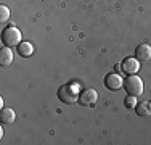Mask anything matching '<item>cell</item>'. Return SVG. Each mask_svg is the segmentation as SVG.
Listing matches in <instances>:
<instances>
[{
	"instance_id": "5b68a950",
	"label": "cell",
	"mask_w": 151,
	"mask_h": 145,
	"mask_svg": "<svg viewBox=\"0 0 151 145\" xmlns=\"http://www.w3.org/2000/svg\"><path fill=\"white\" fill-rule=\"evenodd\" d=\"M105 86L109 90H119L121 87H124V79L116 72H109L105 78Z\"/></svg>"
},
{
	"instance_id": "ba28073f",
	"label": "cell",
	"mask_w": 151,
	"mask_h": 145,
	"mask_svg": "<svg viewBox=\"0 0 151 145\" xmlns=\"http://www.w3.org/2000/svg\"><path fill=\"white\" fill-rule=\"evenodd\" d=\"M135 111H137V115H138V116H143V118H148V116H151V102L145 100V102L137 103Z\"/></svg>"
},
{
	"instance_id": "4fadbf2b",
	"label": "cell",
	"mask_w": 151,
	"mask_h": 145,
	"mask_svg": "<svg viewBox=\"0 0 151 145\" xmlns=\"http://www.w3.org/2000/svg\"><path fill=\"white\" fill-rule=\"evenodd\" d=\"M124 103H125V107H127V108H135L137 107V97L129 95L127 99L124 100Z\"/></svg>"
},
{
	"instance_id": "8992f818",
	"label": "cell",
	"mask_w": 151,
	"mask_h": 145,
	"mask_svg": "<svg viewBox=\"0 0 151 145\" xmlns=\"http://www.w3.org/2000/svg\"><path fill=\"white\" fill-rule=\"evenodd\" d=\"M121 70L125 72V74H135L137 71L140 70V63L137 58H125L121 65Z\"/></svg>"
},
{
	"instance_id": "7c38bea8",
	"label": "cell",
	"mask_w": 151,
	"mask_h": 145,
	"mask_svg": "<svg viewBox=\"0 0 151 145\" xmlns=\"http://www.w3.org/2000/svg\"><path fill=\"white\" fill-rule=\"evenodd\" d=\"M10 8L8 7H5V5H2L0 7V23H6V21H8V18H10Z\"/></svg>"
},
{
	"instance_id": "8fae6325",
	"label": "cell",
	"mask_w": 151,
	"mask_h": 145,
	"mask_svg": "<svg viewBox=\"0 0 151 145\" xmlns=\"http://www.w3.org/2000/svg\"><path fill=\"white\" fill-rule=\"evenodd\" d=\"M32 52H34V49H32V44H29V42H21L18 45V53L21 57H31Z\"/></svg>"
},
{
	"instance_id": "277c9868",
	"label": "cell",
	"mask_w": 151,
	"mask_h": 145,
	"mask_svg": "<svg viewBox=\"0 0 151 145\" xmlns=\"http://www.w3.org/2000/svg\"><path fill=\"white\" fill-rule=\"evenodd\" d=\"M96 100H98V92L95 89H85L79 95V103L82 107H93L96 103Z\"/></svg>"
},
{
	"instance_id": "7a4b0ae2",
	"label": "cell",
	"mask_w": 151,
	"mask_h": 145,
	"mask_svg": "<svg viewBox=\"0 0 151 145\" xmlns=\"http://www.w3.org/2000/svg\"><path fill=\"white\" fill-rule=\"evenodd\" d=\"M2 42L5 47H15V45H19L21 44V32L19 29L15 28V26H8L3 29L2 32Z\"/></svg>"
},
{
	"instance_id": "30bf717a",
	"label": "cell",
	"mask_w": 151,
	"mask_h": 145,
	"mask_svg": "<svg viewBox=\"0 0 151 145\" xmlns=\"http://www.w3.org/2000/svg\"><path fill=\"white\" fill-rule=\"evenodd\" d=\"M15 119H16V115L12 108H3V110L0 111V121H2L3 124H12Z\"/></svg>"
},
{
	"instance_id": "3957f363",
	"label": "cell",
	"mask_w": 151,
	"mask_h": 145,
	"mask_svg": "<svg viewBox=\"0 0 151 145\" xmlns=\"http://www.w3.org/2000/svg\"><path fill=\"white\" fill-rule=\"evenodd\" d=\"M124 87H125V92H127L129 95L140 97L143 94V81H142V78H138L137 74L129 76L124 81Z\"/></svg>"
},
{
	"instance_id": "6da1fadb",
	"label": "cell",
	"mask_w": 151,
	"mask_h": 145,
	"mask_svg": "<svg viewBox=\"0 0 151 145\" xmlns=\"http://www.w3.org/2000/svg\"><path fill=\"white\" fill-rule=\"evenodd\" d=\"M79 86L74 84V82H69V84H64L58 89V99L66 105H73L79 100Z\"/></svg>"
},
{
	"instance_id": "52a82bcc",
	"label": "cell",
	"mask_w": 151,
	"mask_h": 145,
	"mask_svg": "<svg viewBox=\"0 0 151 145\" xmlns=\"http://www.w3.org/2000/svg\"><path fill=\"white\" fill-rule=\"evenodd\" d=\"M135 57L138 61L151 60V45H148V44H140L135 50Z\"/></svg>"
},
{
	"instance_id": "9c48e42d",
	"label": "cell",
	"mask_w": 151,
	"mask_h": 145,
	"mask_svg": "<svg viewBox=\"0 0 151 145\" xmlns=\"http://www.w3.org/2000/svg\"><path fill=\"white\" fill-rule=\"evenodd\" d=\"M13 61V52L10 47H5V49L0 50V65L2 66H10Z\"/></svg>"
}]
</instances>
